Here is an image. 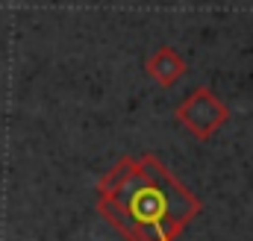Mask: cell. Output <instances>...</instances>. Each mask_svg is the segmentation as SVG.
<instances>
[{
    "mask_svg": "<svg viewBox=\"0 0 253 241\" xmlns=\"http://www.w3.org/2000/svg\"><path fill=\"white\" fill-rule=\"evenodd\" d=\"M227 118H230V106L221 97H215L209 85H200L177 106V120L200 141H209L227 123Z\"/></svg>",
    "mask_w": 253,
    "mask_h": 241,
    "instance_id": "2",
    "label": "cell"
},
{
    "mask_svg": "<svg viewBox=\"0 0 253 241\" xmlns=\"http://www.w3.org/2000/svg\"><path fill=\"white\" fill-rule=\"evenodd\" d=\"M97 194V212L126 241H174L200 212V200L153 153L121 159Z\"/></svg>",
    "mask_w": 253,
    "mask_h": 241,
    "instance_id": "1",
    "label": "cell"
},
{
    "mask_svg": "<svg viewBox=\"0 0 253 241\" xmlns=\"http://www.w3.org/2000/svg\"><path fill=\"white\" fill-rule=\"evenodd\" d=\"M144 71L162 85V88H168V85H174L186 71H189V65L186 59L174 50V47H159L156 53H150L147 62H144Z\"/></svg>",
    "mask_w": 253,
    "mask_h": 241,
    "instance_id": "3",
    "label": "cell"
}]
</instances>
